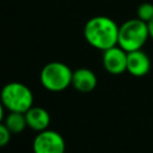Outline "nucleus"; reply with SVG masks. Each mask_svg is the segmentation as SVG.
<instances>
[{"label":"nucleus","instance_id":"nucleus-4","mask_svg":"<svg viewBox=\"0 0 153 153\" xmlns=\"http://www.w3.org/2000/svg\"><path fill=\"white\" fill-rule=\"evenodd\" d=\"M73 72L71 68L62 62H49L47 63L39 74L42 86L51 92H61L72 85Z\"/></svg>","mask_w":153,"mask_h":153},{"label":"nucleus","instance_id":"nucleus-8","mask_svg":"<svg viewBox=\"0 0 153 153\" xmlns=\"http://www.w3.org/2000/svg\"><path fill=\"white\" fill-rule=\"evenodd\" d=\"M97 76L88 68H79L73 72L72 75V85L75 90L80 92H91L97 86Z\"/></svg>","mask_w":153,"mask_h":153},{"label":"nucleus","instance_id":"nucleus-3","mask_svg":"<svg viewBox=\"0 0 153 153\" xmlns=\"http://www.w3.org/2000/svg\"><path fill=\"white\" fill-rule=\"evenodd\" d=\"M148 38L149 33L147 23L140 20L139 18H134L124 22L120 26L117 45L127 53H130L134 50H140Z\"/></svg>","mask_w":153,"mask_h":153},{"label":"nucleus","instance_id":"nucleus-14","mask_svg":"<svg viewBox=\"0 0 153 153\" xmlns=\"http://www.w3.org/2000/svg\"><path fill=\"white\" fill-rule=\"evenodd\" d=\"M4 105H2V103H1V100H0V123H1V121H2V118H4Z\"/></svg>","mask_w":153,"mask_h":153},{"label":"nucleus","instance_id":"nucleus-12","mask_svg":"<svg viewBox=\"0 0 153 153\" xmlns=\"http://www.w3.org/2000/svg\"><path fill=\"white\" fill-rule=\"evenodd\" d=\"M11 134L12 133L8 130L5 123H0V147H4L10 142Z\"/></svg>","mask_w":153,"mask_h":153},{"label":"nucleus","instance_id":"nucleus-2","mask_svg":"<svg viewBox=\"0 0 153 153\" xmlns=\"http://www.w3.org/2000/svg\"><path fill=\"white\" fill-rule=\"evenodd\" d=\"M0 100L5 109L14 112L25 114L33 106V94L31 90L18 81L8 82L1 88Z\"/></svg>","mask_w":153,"mask_h":153},{"label":"nucleus","instance_id":"nucleus-9","mask_svg":"<svg viewBox=\"0 0 153 153\" xmlns=\"http://www.w3.org/2000/svg\"><path fill=\"white\" fill-rule=\"evenodd\" d=\"M25 118L27 127L32 130L39 133L48 129L50 124V115L49 112L41 106H32L25 112Z\"/></svg>","mask_w":153,"mask_h":153},{"label":"nucleus","instance_id":"nucleus-13","mask_svg":"<svg viewBox=\"0 0 153 153\" xmlns=\"http://www.w3.org/2000/svg\"><path fill=\"white\" fill-rule=\"evenodd\" d=\"M147 27H148V33H149V38L153 39V19L149 20L147 23Z\"/></svg>","mask_w":153,"mask_h":153},{"label":"nucleus","instance_id":"nucleus-10","mask_svg":"<svg viewBox=\"0 0 153 153\" xmlns=\"http://www.w3.org/2000/svg\"><path fill=\"white\" fill-rule=\"evenodd\" d=\"M4 123L12 134H19L27 127L25 114H23V112L10 111V114L5 117Z\"/></svg>","mask_w":153,"mask_h":153},{"label":"nucleus","instance_id":"nucleus-11","mask_svg":"<svg viewBox=\"0 0 153 153\" xmlns=\"http://www.w3.org/2000/svg\"><path fill=\"white\" fill-rule=\"evenodd\" d=\"M136 18H139L140 20L148 23L149 20L153 19V4L151 2H142L139 5L137 10H136Z\"/></svg>","mask_w":153,"mask_h":153},{"label":"nucleus","instance_id":"nucleus-6","mask_svg":"<svg viewBox=\"0 0 153 153\" xmlns=\"http://www.w3.org/2000/svg\"><path fill=\"white\" fill-rule=\"evenodd\" d=\"M127 55L128 53L118 45L103 51L102 61L105 71L115 75L127 72Z\"/></svg>","mask_w":153,"mask_h":153},{"label":"nucleus","instance_id":"nucleus-5","mask_svg":"<svg viewBox=\"0 0 153 153\" xmlns=\"http://www.w3.org/2000/svg\"><path fill=\"white\" fill-rule=\"evenodd\" d=\"M65 148L66 143L61 134L50 129L39 131L32 142L33 153H65Z\"/></svg>","mask_w":153,"mask_h":153},{"label":"nucleus","instance_id":"nucleus-1","mask_svg":"<svg viewBox=\"0 0 153 153\" xmlns=\"http://www.w3.org/2000/svg\"><path fill=\"white\" fill-rule=\"evenodd\" d=\"M118 30L120 26L114 19L105 16H96L86 22L84 37L90 45L105 51L117 45Z\"/></svg>","mask_w":153,"mask_h":153},{"label":"nucleus","instance_id":"nucleus-7","mask_svg":"<svg viewBox=\"0 0 153 153\" xmlns=\"http://www.w3.org/2000/svg\"><path fill=\"white\" fill-rule=\"evenodd\" d=\"M151 69V59L149 56L140 50H134L127 55V72L136 78L145 76Z\"/></svg>","mask_w":153,"mask_h":153}]
</instances>
